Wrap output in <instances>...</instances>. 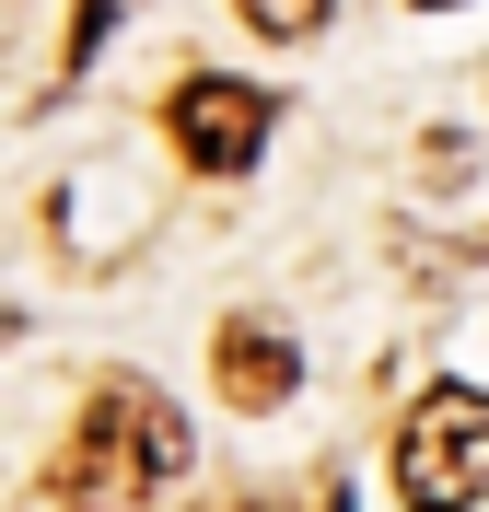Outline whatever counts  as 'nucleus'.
I'll list each match as a JSON object with an SVG mask.
<instances>
[{"instance_id": "nucleus-2", "label": "nucleus", "mask_w": 489, "mask_h": 512, "mask_svg": "<svg viewBox=\"0 0 489 512\" xmlns=\"http://www.w3.org/2000/svg\"><path fill=\"white\" fill-rule=\"evenodd\" d=\"M396 501L408 512H478L489 501V396L478 384H431L396 419Z\"/></svg>"}, {"instance_id": "nucleus-5", "label": "nucleus", "mask_w": 489, "mask_h": 512, "mask_svg": "<svg viewBox=\"0 0 489 512\" xmlns=\"http://www.w3.org/2000/svg\"><path fill=\"white\" fill-rule=\"evenodd\" d=\"M326 12H338V0H245V24H257L268 47H303V35H326Z\"/></svg>"}, {"instance_id": "nucleus-6", "label": "nucleus", "mask_w": 489, "mask_h": 512, "mask_svg": "<svg viewBox=\"0 0 489 512\" xmlns=\"http://www.w3.org/2000/svg\"><path fill=\"white\" fill-rule=\"evenodd\" d=\"M105 24H117V0H82V12H70V35H59V70H94Z\"/></svg>"}, {"instance_id": "nucleus-8", "label": "nucleus", "mask_w": 489, "mask_h": 512, "mask_svg": "<svg viewBox=\"0 0 489 512\" xmlns=\"http://www.w3.org/2000/svg\"><path fill=\"white\" fill-rule=\"evenodd\" d=\"M326 512H350V501H326Z\"/></svg>"}, {"instance_id": "nucleus-4", "label": "nucleus", "mask_w": 489, "mask_h": 512, "mask_svg": "<svg viewBox=\"0 0 489 512\" xmlns=\"http://www.w3.org/2000/svg\"><path fill=\"white\" fill-rule=\"evenodd\" d=\"M210 384H222L233 408H292V384H303V350L280 338L268 315H233L222 338H210Z\"/></svg>"}, {"instance_id": "nucleus-3", "label": "nucleus", "mask_w": 489, "mask_h": 512, "mask_svg": "<svg viewBox=\"0 0 489 512\" xmlns=\"http://www.w3.org/2000/svg\"><path fill=\"white\" fill-rule=\"evenodd\" d=\"M268 117H280V105H268L257 82H233V70H187V82L163 94V140H175L198 175H245V163L268 152Z\"/></svg>"}, {"instance_id": "nucleus-7", "label": "nucleus", "mask_w": 489, "mask_h": 512, "mask_svg": "<svg viewBox=\"0 0 489 512\" xmlns=\"http://www.w3.org/2000/svg\"><path fill=\"white\" fill-rule=\"evenodd\" d=\"M408 12H455V0H408Z\"/></svg>"}, {"instance_id": "nucleus-1", "label": "nucleus", "mask_w": 489, "mask_h": 512, "mask_svg": "<svg viewBox=\"0 0 489 512\" xmlns=\"http://www.w3.org/2000/svg\"><path fill=\"white\" fill-rule=\"evenodd\" d=\"M187 466H198L187 419L163 408L152 384L105 373L94 396H82V419H70L59 466H47V501H59V512H152L163 489L187 478Z\"/></svg>"}]
</instances>
